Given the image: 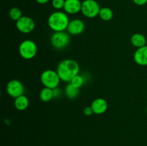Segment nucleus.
Wrapping results in <instances>:
<instances>
[{"label": "nucleus", "instance_id": "f257e3e1", "mask_svg": "<svg viewBox=\"0 0 147 146\" xmlns=\"http://www.w3.org/2000/svg\"><path fill=\"white\" fill-rule=\"evenodd\" d=\"M56 71L62 81L70 82L75 76L79 74L80 67L76 61L67 59L59 63Z\"/></svg>", "mask_w": 147, "mask_h": 146}, {"label": "nucleus", "instance_id": "f03ea898", "mask_svg": "<svg viewBox=\"0 0 147 146\" xmlns=\"http://www.w3.org/2000/svg\"><path fill=\"white\" fill-rule=\"evenodd\" d=\"M47 21L50 28L54 31H64L67 29L70 23L68 16L60 11L52 13Z\"/></svg>", "mask_w": 147, "mask_h": 146}, {"label": "nucleus", "instance_id": "7ed1b4c3", "mask_svg": "<svg viewBox=\"0 0 147 146\" xmlns=\"http://www.w3.org/2000/svg\"><path fill=\"white\" fill-rule=\"evenodd\" d=\"M40 80L45 87L55 89L57 87L60 82V78L57 71L52 70H47L42 72L40 76Z\"/></svg>", "mask_w": 147, "mask_h": 146}, {"label": "nucleus", "instance_id": "20e7f679", "mask_svg": "<svg viewBox=\"0 0 147 146\" xmlns=\"http://www.w3.org/2000/svg\"><path fill=\"white\" fill-rule=\"evenodd\" d=\"M37 44L32 40H24L19 47V52L20 56L25 60H31L34 58L37 54Z\"/></svg>", "mask_w": 147, "mask_h": 146}, {"label": "nucleus", "instance_id": "39448f33", "mask_svg": "<svg viewBox=\"0 0 147 146\" xmlns=\"http://www.w3.org/2000/svg\"><path fill=\"white\" fill-rule=\"evenodd\" d=\"M50 42L54 48L57 50H63L70 43V34L65 31H55L50 37Z\"/></svg>", "mask_w": 147, "mask_h": 146}, {"label": "nucleus", "instance_id": "423d86ee", "mask_svg": "<svg viewBox=\"0 0 147 146\" xmlns=\"http://www.w3.org/2000/svg\"><path fill=\"white\" fill-rule=\"evenodd\" d=\"M100 7L96 0H84L82 2L81 12L88 18H94L100 12Z\"/></svg>", "mask_w": 147, "mask_h": 146}, {"label": "nucleus", "instance_id": "0eeeda50", "mask_svg": "<svg viewBox=\"0 0 147 146\" xmlns=\"http://www.w3.org/2000/svg\"><path fill=\"white\" fill-rule=\"evenodd\" d=\"M7 92L10 97L17 98L22 95L24 92V87L22 83L17 80H11L7 83Z\"/></svg>", "mask_w": 147, "mask_h": 146}, {"label": "nucleus", "instance_id": "6e6552de", "mask_svg": "<svg viewBox=\"0 0 147 146\" xmlns=\"http://www.w3.org/2000/svg\"><path fill=\"white\" fill-rule=\"evenodd\" d=\"M16 27L17 29L22 33L24 34H28L32 32L35 27L34 20L30 17L27 16L22 17L18 21L16 22Z\"/></svg>", "mask_w": 147, "mask_h": 146}, {"label": "nucleus", "instance_id": "1a4fd4ad", "mask_svg": "<svg viewBox=\"0 0 147 146\" xmlns=\"http://www.w3.org/2000/svg\"><path fill=\"white\" fill-rule=\"evenodd\" d=\"M85 29V24L82 20L76 19L70 21L67 27V32L72 35H78Z\"/></svg>", "mask_w": 147, "mask_h": 146}, {"label": "nucleus", "instance_id": "9d476101", "mask_svg": "<svg viewBox=\"0 0 147 146\" xmlns=\"http://www.w3.org/2000/svg\"><path fill=\"white\" fill-rule=\"evenodd\" d=\"M82 2L80 0H65L64 10L66 13L75 14L81 11Z\"/></svg>", "mask_w": 147, "mask_h": 146}, {"label": "nucleus", "instance_id": "9b49d317", "mask_svg": "<svg viewBox=\"0 0 147 146\" xmlns=\"http://www.w3.org/2000/svg\"><path fill=\"white\" fill-rule=\"evenodd\" d=\"M92 110L93 113L96 115H101L106 113L108 109V102L103 98H97L91 103Z\"/></svg>", "mask_w": 147, "mask_h": 146}, {"label": "nucleus", "instance_id": "f8f14e48", "mask_svg": "<svg viewBox=\"0 0 147 146\" xmlns=\"http://www.w3.org/2000/svg\"><path fill=\"white\" fill-rule=\"evenodd\" d=\"M135 62L141 66L147 65V46L138 48L134 54Z\"/></svg>", "mask_w": 147, "mask_h": 146}, {"label": "nucleus", "instance_id": "ddd939ff", "mask_svg": "<svg viewBox=\"0 0 147 146\" xmlns=\"http://www.w3.org/2000/svg\"><path fill=\"white\" fill-rule=\"evenodd\" d=\"M131 42L134 47L140 48V47H144L146 45L147 41L146 37L143 34H140V33H136L132 35L131 38Z\"/></svg>", "mask_w": 147, "mask_h": 146}, {"label": "nucleus", "instance_id": "4468645a", "mask_svg": "<svg viewBox=\"0 0 147 146\" xmlns=\"http://www.w3.org/2000/svg\"><path fill=\"white\" fill-rule=\"evenodd\" d=\"M29 106V100L27 97L22 94L14 100V107L17 110L22 111L26 110Z\"/></svg>", "mask_w": 147, "mask_h": 146}, {"label": "nucleus", "instance_id": "2eb2a0df", "mask_svg": "<svg viewBox=\"0 0 147 146\" xmlns=\"http://www.w3.org/2000/svg\"><path fill=\"white\" fill-rule=\"evenodd\" d=\"M65 92L68 98L74 99L78 96L79 93H80V88L75 87L69 82V84L65 87Z\"/></svg>", "mask_w": 147, "mask_h": 146}, {"label": "nucleus", "instance_id": "dca6fc26", "mask_svg": "<svg viewBox=\"0 0 147 146\" xmlns=\"http://www.w3.org/2000/svg\"><path fill=\"white\" fill-rule=\"evenodd\" d=\"M40 98L42 101L45 102L50 101L52 99L54 98L53 89L48 88V87H44V88L40 91Z\"/></svg>", "mask_w": 147, "mask_h": 146}, {"label": "nucleus", "instance_id": "f3484780", "mask_svg": "<svg viewBox=\"0 0 147 146\" xmlns=\"http://www.w3.org/2000/svg\"><path fill=\"white\" fill-rule=\"evenodd\" d=\"M98 16L103 21H110L113 18V12L109 7H103L100 8Z\"/></svg>", "mask_w": 147, "mask_h": 146}, {"label": "nucleus", "instance_id": "a211bd4d", "mask_svg": "<svg viewBox=\"0 0 147 146\" xmlns=\"http://www.w3.org/2000/svg\"><path fill=\"white\" fill-rule=\"evenodd\" d=\"M9 17L14 21H18L22 16V12L21 9L18 7H13L9 10Z\"/></svg>", "mask_w": 147, "mask_h": 146}, {"label": "nucleus", "instance_id": "6ab92c4d", "mask_svg": "<svg viewBox=\"0 0 147 146\" xmlns=\"http://www.w3.org/2000/svg\"><path fill=\"white\" fill-rule=\"evenodd\" d=\"M70 83L73 84V86H75V87H78V88H80L84 84V78L78 74L72 79Z\"/></svg>", "mask_w": 147, "mask_h": 146}, {"label": "nucleus", "instance_id": "aec40b11", "mask_svg": "<svg viewBox=\"0 0 147 146\" xmlns=\"http://www.w3.org/2000/svg\"><path fill=\"white\" fill-rule=\"evenodd\" d=\"M65 1V0H53L52 5L55 9H61L64 8Z\"/></svg>", "mask_w": 147, "mask_h": 146}, {"label": "nucleus", "instance_id": "412c9836", "mask_svg": "<svg viewBox=\"0 0 147 146\" xmlns=\"http://www.w3.org/2000/svg\"><path fill=\"white\" fill-rule=\"evenodd\" d=\"M61 90L59 89L58 87H56V88L53 89V94H54V98H57V97H60L61 96Z\"/></svg>", "mask_w": 147, "mask_h": 146}, {"label": "nucleus", "instance_id": "4be33fe9", "mask_svg": "<svg viewBox=\"0 0 147 146\" xmlns=\"http://www.w3.org/2000/svg\"><path fill=\"white\" fill-rule=\"evenodd\" d=\"M83 113H84L85 115L90 116L93 114V110H92L91 107H86V108L84 109V110H83Z\"/></svg>", "mask_w": 147, "mask_h": 146}, {"label": "nucleus", "instance_id": "5701e85b", "mask_svg": "<svg viewBox=\"0 0 147 146\" xmlns=\"http://www.w3.org/2000/svg\"><path fill=\"white\" fill-rule=\"evenodd\" d=\"M134 2L139 6H143L147 3V0H133Z\"/></svg>", "mask_w": 147, "mask_h": 146}, {"label": "nucleus", "instance_id": "b1692460", "mask_svg": "<svg viewBox=\"0 0 147 146\" xmlns=\"http://www.w3.org/2000/svg\"><path fill=\"white\" fill-rule=\"evenodd\" d=\"M49 1H50V0H36V1L40 4H46V3L48 2Z\"/></svg>", "mask_w": 147, "mask_h": 146}, {"label": "nucleus", "instance_id": "393cba45", "mask_svg": "<svg viewBox=\"0 0 147 146\" xmlns=\"http://www.w3.org/2000/svg\"><path fill=\"white\" fill-rule=\"evenodd\" d=\"M146 113H147V108H146Z\"/></svg>", "mask_w": 147, "mask_h": 146}, {"label": "nucleus", "instance_id": "a878e982", "mask_svg": "<svg viewBox=\"0 0 147 146\" xmlns=\"http://www.w3.org/2000/svg\"><path fill=\"white\" fill-rule=\"evenodd\" d=\"M146 46H147V43H146Z\"/></svg>", "mask_w": 147, "mask_h": 146}]
</instances>
